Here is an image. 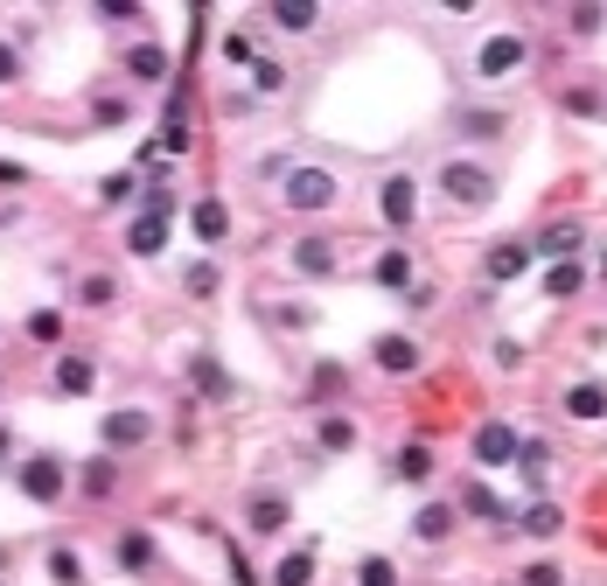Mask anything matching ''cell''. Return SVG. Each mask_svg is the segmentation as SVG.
I'll list each match as a JSON object with an SVG mask.
<instances>
[{"label":"cell","mask_w":607,"mask_h":586,"mask_svg":"<svg viewBox=\"0 0 607 586\" xmlns=\"http://www.w3.org/2000/svg\"><path fill=\"white\" fill-rule=\"evenodd\" d=\"M433 182H440V196L454 203V209H489V203H496V168L468 162V154H447Z\"/></svg>","instance_id":"1"},{"label":"cell","mask_w":607,"mask_h":586,"mask_svg":"<svg viewBox=\"0 0 607 586\" xmlns=\"http://www.w3.org/2000/svg\"><path fill=\"white\" fill-rule=\"evenodd\" d=\"M280 203L294 209V217H322V209L342 203V182L329 168H286L280 175Z\"/></svg>","instance_id":"2"},{"label":"cell","mask_w":607,"mask_h":586,"mask_svg":"<svg viewBox=\"0 0 607 586\" xmlns=\"http://www.w3.org/2000/svg\"><path fill=\"white\" fill-rule=\"evenodd\" d=\"M14 489L29 496V502H42V510H57V502L70 496V461H63V455H49V447H42V455H29V461L14 468Z\"/></svg>","instance_id":"3"},{"label":"cell","mask_w":607,"mask_h":586,"mask_svg":"<svg viewBox=\"0 0 607 586\" xmlns=\"http://www.w3.org/2000/svg\"><path fill=\"white\" fill-rule=\"evenodd\" d=\"M98 440H105V455H134V447H147L154 440V412L147 406H112V412H105L98 419Z\"/></svg>","instance_id":"4"},{"label":"cell","mask_w":607,"mask_h":586,"mask_svg":"<svg viewBox=\"0 0 607 586\" xmlns=\"http://www.w3.org/2000/svg\"><path fill=\"white\" fill-rule=\"evenodd\" d=\"M523 64H531V42H523V36H489L482 49H474V77H482V85H503V77H517Z\"/></svg>","instance_id":"5"},{"label":"cell","mask_w":607,"mask_h":586,"mask_svg":"<svg viewBox=\"0 0 607 586\" xmlns=\"http://www.w3.org/2000/svg\"><path fill=\"white\" fill-rule=\"evenodd\" d=\"M49 391H57V398H91L98 391V357L91 350H57V363H49Z\"/></svg>","instance_id":"6"},{"label":"cell","mask_w":607,"mask_h":586,"mask_svg":"<svg viewBox=\"0 0 607 586\" xmlns=\"http://www.w3.org/2000/svg\"><path fill=\"white\" fill-rule=\"evenodd\" d=\"M286 524H294V502H286L280 489H252L245 496V530L252 538H280Z\"/></svg>","instance_id":"7"},{"label":"cell","mask_w":607,"mask_h":586,"mask_svg":"<svg viewBox=\"0 0 607 586\" xmlns=\"http://www.w3.org/2000/svg\"><path fill=\"white\" fill-rule=\"evenodd\" d=\"M378 217L391 231H412V217H419V182L412 175H384L378 182Z\"/></svg>","instance_id":"8"},{"label":"cell","mask_w":607,"mask_h":586,"mask_svg":"<svg viewBox=\"0 0 607 586\" xmlns=\"http://www.w3.org/2000/svg\"><path fill=\"white\" fill-rule=\"evenodd\" d=\"M70 489L85 496V502H112V496H119V461H112V455H105V447H98V455H91L85 468L70 475Z\"/></svg>","instance_id":"9"},{"label":"cell","mask_w":607,"mask_h":586,"mask_svg":"<svg viewBox=\"0 0 607 586\" xmlns=\"http://www.w3.org/2000/svg\"><path fill=\"white\" fill-rule=\"evenodd\" d=\"M517 426L510 419H489V426H474V461H482V468H510L517 461Z\"/></svg>","instance_id":"10"},{"label":"cell","mask_w":607,"mask_h":586,"mask_svg":"<svg viewBox=\"0 0 607 586\" xmlns=\"http://www.w3.org/2000/svg\"><path fill=\"white\" fill-rule=\"evenodd\" d=\"M112 558H119V573H134V579H147L154 566H161V545H154V538H147V530H140V524H126V530H119V545H112Z\"/></svg>","instance_id":"11"},{"label":"cell","mask_w":607,"mask_h":586,"mask_svg":"<svg viewBox=\"0 0 607 586\" xmlns=\"http://www.w3.org/2000/svg\"><path fill=\"white\" fill-rule=\"evenodd\" d=\"M523 273H531V245H523V237L489 245V258H482V280H489V286H510V280H523Z\"/></svg>","instance_id":"12"},{"label":"cell","mask_w":607,"mask_h":586,"mask_svg":"<svg viewBox=\"0 0 607 586\" xmlns=\"http://www.w3.org/2000/svg\"><path fill=\"white\" fill-rule=\"evenodd\" d=\"M119 64H126V77H134V85H168V77H175V57H168L161 42H134Z\"/></svg>","instance_id":"13"},{"label":"cell","mask_w":607,"mask_h":586,"mask_svg":"<svg viewBox=\"0 0 607 586\" xmlns=\"http://www.w3.org/2000/svg\"><path fill=\"white\" fill-rule=\"evenodd\" d=\"M286 265H294L301 280H329L335 265H342V252H335V237H301V245L286 252Z\"/></svg>","instance_id":"14"},{"label":"cell","mask_w":607,"mask_h":586,"mask_svg":"<svg viewBox=\"0 0 607 586\" xmlns=\"http://www.w3.org/2000/svg\"><path fill=\"white\" fill-rule=\"evenodd\" d=\"M371 363L384 370V378H412V370L427 363V357H419V342H412V335H378V342H371Z\"/></svg>","instance_id":"15"},{"label":"cell","mask_w":607,"mask_h":586,"mask_svg":"<svg viewBox=\"0 0 607 586\" xmlns=\"http://www.w3.org/2000/svg\"><path fill=\"white\" fill-rule=\"evenodd\" d=\"M579 245H587V231H579V224L566 217V224H551V231H538V237H531V258L566 265V258H579Z\"/></svg>","instance_id":"16"},{"label":"cell","mask_w":607,"mask_h":586,"mask_svg":"<svg viewBox=\"0 0 607 586\" xmlns=\"http://www.w3.org/2000/svg\"><path fill=\"white\" fill-rule=\"evenodd\" d=\"M454 126L468 133V140H503V133H510V113H503V105H461Z\"/></svg>","instance_id":"17"},{"label":"cell","mask_w":607,"mask_h":586,"mask_svg":"<svg viewBox=\"0 0 607 586\" xmlns=\"http://www.w3.org/2000/svg\"><path fill=\"white\" fill-rule=\"evenodd\" d=\"M454 524H461L454 502H427V510L412 517V538H419V545H447V538H454Z\"/></svg>","instance_id":"18"},{"label":"cell","mask_w":607,"mask_h":586,"mask_svg":"<svg viewBox=\"0 0 607 586\" xmlns=\"http://www.w3.org/2000/svg\"><path fill=\"white\" fill-rule=\"evenodd\" d=\"M454 510H468V517H482V524H510V510H503V496H496L482 475H474V482H461V502Z\"/></svg>","instance_id":"19"},{"label":"cell","mask_w":607,"mask_h":586,"mask_svg":"<svg viewBox=\"0 0 607 586\" xmlns=\"http://www.w3.org/2000/svg\"><path fill=\"white\" fill-rule=\"evenodd\" d=\"M314 447H322V455H350V447H356V419L350 412H322V419H314Z\"/></svg>","instance_id":"20"},{"label":"cell","mask_w":607,"mask_h":586,"mask_svg":"<svg viewBox=\"0 0 607 586\" xmlns=\"http://www.w3.org/2000/svg\"><path fill=\"white\" fill-rule=\"evenodd\" d=\"M391 475H399L405 489L433 482V447H427V440H405V447H399V461H391Z\"/></svg>","instance_id":"21"},{"label":"cell","mask_w":607,"mask_h":586,"mask_svg":"<svg viewBox=\"0 0 607 586\" xmlns=\"http://www.w3.org/2000/svg\"><path fill=\"white\" fill-rule=\"evenodd\" d=\"M566 419H587V426L607 419V384H600V378H579V384L566 391Z\"/></svg>","instance_id":"22"},{"label":"cell","mask_w":607,"mask_h":586,"mask_svg":"<svg viewBox=\"0 0 607 586\" xmlns=\"http://www.w3.org/2000/svg\"><path fill=\"white\" fill-rule=\"evenodd\" d=\"M126 252H134V258H161L168 252V224L161 217H134V224H126Z\"/></svg>","instance_id":"23"},{"label":"cell","mask_w":607,"mask_h":586,"mask_svg":"<svg viewBox=\"0 0 607 586\" xmlns=\"http://www.w3.org/2000/svg\"><path fill=\"white\" fill-rule=\"evenodd\" d=\"M314 566H322V551H314V545H294V551L273 566V586H314Z\"/></svg>","instance_id":"24"},{"label":"cell","mask_w":607,"mask_h":586,"mask_svg":"<svg viewBox=\"0 0 607 586\" xmlns=\"http://www.w3.org/2000/svg\"><path fill=\"white\" fill-rule=\"evenodd\" d=\"M517 530H523V538H559V530H566V510H559V502H531V510H523V517H510Z\"/></svg>","instance_id":"25"},{"label":"cell","mask_w":607,"mask_h":586,"mask_svg":"<svg viewBox=\"0 0 607 586\" xmlns=\"http://www.w3.org/2000/svg\"><path fill=\"white\" fill-rule=\"evenodd\" d=\"M189 224H196V237H203V245H224V237H231V209H224L217 196H203V203L189 209Z\"/></svg>","instance_id":"26"},{"label":"cell","mask_w":607,"mask_h":586,"mask_svg":"<svg viewBox=\"0 0 607 586\" xmlns=\"http://www.w3.org/2000/svg\"><path fill=\"white\" fill-rule=\"evenodd\" d=\"M371 280H378V286H391V293H405V286H412V252H405V245H391V252H378V265H371Z\"/></svg>","instance_id":"27"},{"label":"cell","mask_w":607,"mask_h":586,"mask_svg":"<svg viewBox=\"0 0 607 586\" xmlns=\"http://www.w3.org/2000/svg\"><path fill=\"white\" fill-rule=\"evenodd\" d=\"M189 384H196L203 398H217V406H224V398H231V370H224L217 357H189Z\"/></svg>","instance_id":"28"},{"label":"cell","mask_w":607,"mask_h":586,"mask_svg":"<svg viewBox=\"0 0 607 586\" xmlns=\"http://www.w3.org/2000/svg\"><path fill=\"white\" fill-rule=\"evenodd\" d=\"M266 21H273V29H286V36H307L314 21H322V8H307V0H273Z\"/></svg>","instance_id":"29"},{"label":"cell","mask_w":607,"mask_h":586,"mask_svg":"<svg viewBox=\"0 0 607 586\" xmlns=\"http://www.w3.org/2000/svg\"><path fill=\"white\" fill-rule=\"evenodd\" d=\"M510 468L523 475V489H545V475H551V447H545V440H523Z\"/></svg>","instance_id":"30"},{"label":"cell","mask_w":607,"mask_h":586,"mask_svg":"<svg viewBox=\"0 0 607 586\" xmlns=\"http://www.w3.org/2000/svg\"><path fill=\"white\" fill-rule=\"evenodd\" d=\"M112 301H119V280L112 273H77V307H98L105 314Z\"/></svg>","instance_id":"31"},{"label":"cell","mask_w":607,"mask_h":586,"mask_svg":"<svg viewBox=\"0 0 607 586\" xmlns=\"http://www.w3.org/2000/svg\"><path fill=\"white\" fill-rule=\"evenodd\" d=\"M579 286H587V265L566 258V265H551V273H545V301H572Z\"/></svg>","instance_id":"32"},{"label":"cell","mask_w":607,"mask_h":586,"mask_svg":"<svg viewBox=\"0 0 607 586\" xmlns=\"http://www.w3.org/2000/svg\"><path fill=\"white\" fill-rule=\"evenodd\" d=\"M21 335H29V342H49V350H57V342H63V314H57V307H36L29 322H21Z\"/></svg>","instance_id":"33"},{"label":"cell","mask_w":607,"mask_h":586,"mask_svg":"<svg viewBox=\"0 0 607 586\" xmlns=\"http://www.w3.org/2000/svg\"><path fill=\"white\" fill-rule=\"evenodd\" d=\"M21 77H29V64H21V36H0V91H14Z\"/></svg>","instance_id":"34"},{"label":"cell","mask_w":607,"mask_h":586,"mask_svg":"<svg viewBox=\"0 0 607 586\" xmlns=\"http://www.w3.org/2000/svg\"><path fill=\"white\" fill-rule=\"evenodd\" d=\"M307 391H314V398H342V391H350V370H342V363H314Z\"/></svg>","instance_id":"35"},{"label":"cell","mask_w":607,"mask_h":586,"mask_svg":"<svg viewBox=\"0 0 607 586\" xmlns=\"http://www.w3.org/2000/svg\"><path fill=\"white\" fill-rule=\"evenodd\" d=\"M49 579H57V586H85V558H77L70 545H57V551H49Z\"/></svg>","instance_id":"36"},{"label":"cell","mask_w":607,"mask_h":586,"mask_svg":"<svg viewBox=\"0 0 607 586\" xmlns=\"http://www.w3.org/2000/svg\"><path fill=\"white\" fill-rule=\"evenodd\" d=\"M252 91H258V98H280V91H286V64L258 57V64H252Z\"/></svg>","instance_id":"37"},{"label":"cell","mask_w":607,"mask_h":586,"mask_svg":"<svg viewBox=\"0 0 607 586\" xmlns=\"http://www.w3.org/2000/svg\"><path fill=\"white\" fill-rule=\"evenodd\" d=\"M356 586H399V566H391L384 551H371V558L356 566Z\"/></svg>","instance_id":"38"},{"label":"cell","mask_w":607,"mask_h":586,"mask_svg":"<svg viewBox=\"0 0 607 586\" xmlns=\"http://www.w3.org/2000/svg\"><path fill=\"white\" fill-rule=\"evenodd\" d=\"M566 113H579V119H594V113H607V98H600V85H572V91H566Z\"/></svg>","instance_id":"39"},{"label":"cell","mask_w":607,"mask_h":586,"mask_svg":"<svg viewBox=\"0 0 607 586\" xmlns=\"http://www.w3.org/2000/svg\"><path fill=\"white\" fill-rule=\"evenodd\" d=\"M182 286H189L196 301H203V293H217V286H224V273H217V265H209V258H196L189 273H182Z\"/></svg>","instance_id":"40"},{"label":"cell","mask_w":607,"mask_h":586,"mask_svg":"<svg viewBox=\"0 0 607 586\" xmlns=\"http://www.w3.org/2000/svg\"><path fill=\"white\" fill-rule=\"evenodd\" d=\"M517 586H566V573L551 566V558H538V566H523V573H517Z\"/></svg>","instance_id":"41"},{"label":"cell","mask_w":607,"mask_h":586,"mask_svg":"<svg viewBox=\"0 0 607 586\" xmlns=\"http://www.w3.org/2000/svg\"><path fill=\"white\" fill-rule=\"evenodd\" d=\"M91 14H98V21H147V8H134V0H98Z\"/></svg>","instance_id":"42"},{"label":"cell","mask_w":607,"mask_h":586,"mask_svg":"<svg viewBox=\"0 0 607 586\" xmlns=\"http://www.w3.org/2000/svg\"><path fill=\"white\" fill-rule=\"evenodd\" d=\"M91 126H126V98H91Z\"/></svg>","instance_id":"43"},{"label":"cell","mask_w":607,"mask_h":586,"mask_svg":"<svg viewBox=\"0 0 607 586\" xmlns=\"http://www.w3.org/2000/svg\"><path fill=\"white\" fill-rule=\"evenodd\" d=\"M126 196H134V175H105L98 182V203H126Z\"/></svg>","instance_id":"44"},{"label":"cell","mask_w":607,"mask_h":586,"mask_svg":"<svg viewBox=\"0 0 607 586\" xmlns=\"http://www.w3.org/2000/svg\"><path fill=\"white\" fill-rule=\"evenodd\" d=\"M566 21H572V36H600V21H607V14H600V8H572Z\"/></svg>","instance_id":"45"},{"label":"cell","mask_w":607,"mask_h":586,"mask_svg":"<svg viewBox=\"0 0 607 586\" xmlns=\"http://www.w3.org/2000/svg\"><path fill=\"white\" fill-rule=\"evenodd\" d=\"M224 57L231 64H252V36H224Z\"/></svg>","instance_id":"46"},{"label":"cell","mask_w":607,"mask_h":586,"mask_svg":"<svg viewBox=\"0 0 607 586\" xmlns=\"http://www.w3.org/2000/svg\"><path fill=\"white\" fill-rule=\"evenodd\" d=\"M8 461H14V426L0 419V468H8Z\"/></svg>","instance_id":"47"},{"label":"cell","mask_w":607,"mask_h":586,"mask_svg":"<svg viewBox=\"0 0 607 586\" xmlns=\"http://www.w3.org/2000/svg\"><path fill=\"white\" fill-rule=\"evenodd\" d=\"M0 182H8V189H21V182H29V168H14V162H0Z\"/></svg>","instance_id":"48"},{"label":"cell","mask_w":607,"mask_h":586,"mask_svg":"<svg viewBox=\"0 0 607 586\" xmlns=\"http://www.w3.org/2000/svg\"><path fill=\"white\" fill-rule=\"evenodd\" d=\"M600 280H607V252H600Z\"/></svg>","instance_id":"49"}]
</instances>
